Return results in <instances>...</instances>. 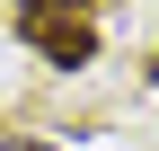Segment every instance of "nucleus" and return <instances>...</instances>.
Listing matches in <instances>:
<instances>
[{
	"instance_id": "nucleus-2",
	"label": "nucleus",
	"mask_w": 159,
	"mask_h": 151,
	"mask_svg": "<svg viewBox=\"0 0 159 151\" xmlns=\"http://www.w3.org/2000/svg\"><path fill=\"white\" fill-rule=\"evenodd\" d=\"M0 151H53V142H35V134H9V142H0Z\"/></svg>"
},
{
	"instance_id": "nucleus-1",
	"label": "nucleus",
	"mask_w": 159,
	"mask_h": 151,
	"mask_svg": "<svg viewBox=\"0 0 159 151\" xmlns=\"http://www.w3.org/2000/svg\"><path fill=\"white\" fill-rule=\"evenodd\" d=\"M80 9H89V0H27V45L44 53V62H62V71L97 62V27Z\"/></svg>"
}]
</instances>
